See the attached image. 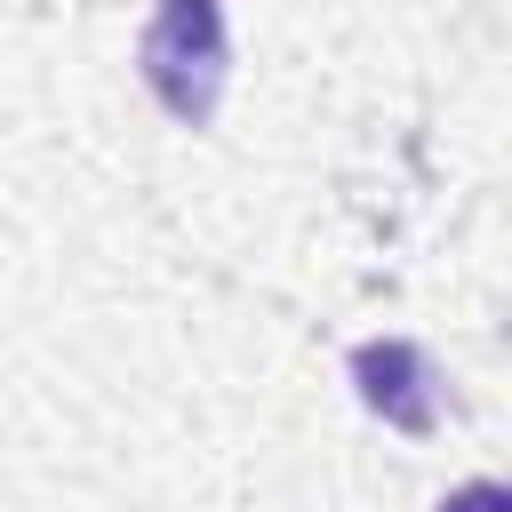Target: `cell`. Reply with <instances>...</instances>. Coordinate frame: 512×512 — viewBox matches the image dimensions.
I'll return each mask as SVG.
<instances>
[{
    "instance_id": "1",
    "label": "cell",
    "mask_w": 512,
    "mask_h": 512,
    "mask_svg": "<svg viewBox=\"0 0 512 512\" xmlns=\"http://www.w3.org/2000/svg\"><path fill=\"white\" fill-rule=\"evenodd\" d=\"M144 88L184 120V128H208L216 104H224V72H232V40H224V8L216 0H160L152 24H144Z\"/></svg>"
},
{
    "instance_id": "2",
    "label": "cell",
    "mask_w": 512,
    "mask_h": 512,
    "mask_svg": "<svg viewBox=\"0 0 512 512\" xmlns=\"http://www.w3.org/2000/svg\"><path fill=\"white\" fill-rule=\"evenodd\" d=\"M352 384H360V400H368L392 432H432V416H440L432 360H424L408 336H368V344L352 352Z\"/></svg>"
},
{
    "instance_id": "3",
    "label": "cell",
    "mask_w": 512,
    "mask_h": 512,
    "mask_svg": "<svg viewBox=\"0 0 512 512\" xmlns=\"http://www.w3.org/2000/svg\"><path fill=\"white\" fill-rule=\"evenodd\" d=\"M440 512H512V496H504L496 480H472V488H456Z\"/></svg>"
}]
</instances>
